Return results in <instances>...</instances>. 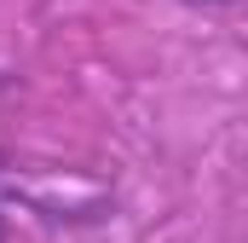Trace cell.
Here are the masks:
<instances>
[{
	"label": "cell",
	"mask_w": 248,
	"mask_h": 243,
	"mask_svg": "<svg viewBox=\"0 0 248 243\" xmlns=\"http://www.w3.org/2000/svg\"><path fill=\"white\" fill-rule=\"evenodd\" d=\"M190 6H225V0H190Z\"/></svg>",
	"instance_id": "1"
}]
</instances>
